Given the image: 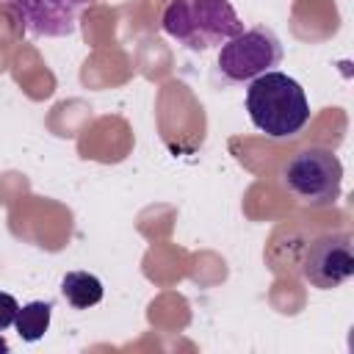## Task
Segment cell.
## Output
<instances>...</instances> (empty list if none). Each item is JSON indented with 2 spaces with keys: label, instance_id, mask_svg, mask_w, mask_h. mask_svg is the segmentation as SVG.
Instances as JSON below:
<instances>
[{
  "label": "cell",
  "instance_id": "cell-1",
  "mask_svg": "<svg viewBox=\"0 0 354 354\" xmlns=\"http://www.w3.org/2000/svg\"><path fill=\"white\" fill-rule=\"evenodd\" d=\"M246 111L252 124L274 141L293 138L310 122V102L304 88L285 72H263L249 80Z\"/></svg>",
  "mask_w": 354,
  "mask_h": 354
},
{
  "label": "cell",
  "instance_id": "cell-2",
  "mask_svg": "<svg viewBox=\"0 0 354 354\" xmlns=\"http://www.w3.org/2000/svg\"><path fill=\"white\" fill-rule=\"evenodd\" d=\"M163 30L188 50H210L243 30L230 0H171L160 19Z\"/></svg>",
  "mask_w": 354,
  "mask_h": 354
},
{
  "label": "cell",
  "instance_id": "cell-3",
  "mask_svg": "<svg viewBox=\"0 0 354 354\" xmlns=\"http://www.w3.org/2000/svg\"><path fill=\"white\" fill-rule=\"evenodd\" d=\"M282 183L301 205L332 207L340 199L343 163L332 149L307 147L285 163Z\"/></svg>",
  "mask_w": 354,
  "mask_h": 354
},
{
  "label": "cell",
  "instance_id": "cell-4",
  "mask_svg": "<svg viewBox=\"0 0 354 354\" xmlns=\"http://www.w3.org/2000/svg\"><path fill=\"white\" fill-rule=\"evenodd\" d=\"M282 61V41L271 28H249L232 36L218 50V72L230 83H249L263 72H271Z\"/></svg>",
  "mask_w": 354,
  "mask_h": 354
},
{
  "label": "cell",
  "instance_id": "cell-5",
  "mask_svg": "<svg viewBox=\"0 0 354 354\" xmlns=\"http://www.w3.org/2000/svg\"><path fill=\"white\" fill-rule=\"evenodd\" d=\"M301 277L318 288L332 290L351 279L354 274V243L348 232H326L318 235L301 254Z\"/></svg>",
  "mask_w": 354,
  "mask_h": 354
},
{
  "label": "cell",
  "instance_id": "cell-6",
  "mask_svg": "<svg viewBox=\"0 0 354 354\" xmlns=\"http://www.w3.org/2000/svg\"><path fill=\"white\" fill-rule=\"evenodd\" d=\"M14 17L25 25L33 36L61 39L72 36L77 30L80 11L88 6V0H3Z\"/></svg>",
  "mask_w": 354,
  "mask_h": 354
},
{
  "label": "cell",
  "instance_id": "cell-7",
  "mask_svg": "<svg viewBox=\"0 0 354 354\" xmlns=\"http://www.w3.org/2000/svg\"><path fill=\"white\" fill-rule=\"evenodd\" d=\"M61 293L75 310H88L102 301V282L88 271H69L61 279Z\"/></svg>",
  "mask_w": 354,
  "mask_h": 354
},
{
  "label": "cell",
  "instance_id": "cell-8",
  "mask_svg": "<svg viewBox=\"0 0 354 354\" xmlns=\"http://www.w3.org/2000/svg\"><path fill=\"white\" fill-rule=\"evenodd\" d=\"M50 315H53V304L50 301H30L25 307H19L17 318H14V326H17V335L25 340V343H36L44 337L47 326H50Z\"/></svg>",
  "mask_w": 354,
  "mask_h": 354
},
{
  "label": "cell",
  "instance_id": "cell-9",
  "mask_svg": "<svg viewBox=\"0 0 354 354\" xmlns=\"http://www.w3.org/2000/svg\"><path fill=\"white\" fill-rule=\"evenodd\" d=\"M17 313H19L17 299H14L11 293H3V290H0V332H3V329H8V326L14 324Z\"/></svg>",
  "mask_w": 354,
  "mask_h": 354
},
{
  "label": "cell",
  "instance_id": "cell-10",
  "mask_svg": "<svg viewBox=\"0 0 354 354\" xmlns=\"http://www.w3.org/2000/svg\"><path fill=\"white\" fill-rule=\"evenodd\" d=\"M0 354H8V343H6V337L0 335Z\"/></svg>",
  "mask_w": 354,
  "mask_h": 354
}]
</instances>
